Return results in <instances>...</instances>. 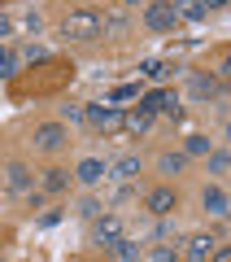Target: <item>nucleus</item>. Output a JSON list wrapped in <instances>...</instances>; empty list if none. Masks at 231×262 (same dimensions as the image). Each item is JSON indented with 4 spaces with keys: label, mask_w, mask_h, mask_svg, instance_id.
<instances>
[{
    "label": "nucleus",
    "mask_w": 231,
    "mask_h": 262,
    "mask_svg": "<svg viewBox=\"0 0 231 262\" xmlns=\"http://www.w3.org/2000/svg\"><path fill=\"white\" fill-rule=\"evenodd\" d=\"M5 175H9V188H13V192H31V170L22 166V162H9Z\"/></svg>",
    "instance_id": "nucleus-15"
},
{
    "label": "nucleus",
    "mask_w": 231,
    "mask_h": 262,
    "mask_svg": "<svg viewBox=\"0 0 231 262\" xmlns=\"http://www.w3.org/2000/svg\"><path fill=\"white\" fill-rule=\"evenodd\" d=\"M122 5H140V0H122Z\"/></svg>",
    "instance_id": "nucleus-31"
},
{
    "label": "nucleus",
    "mask_w": 231,
    "mask_h": 262,
    "mask_svg": "<svg viewBox=\"0 0 231 262\" xmlns=\"http://www.w3.org/2000/svg\"><path fill=\"white\" fill-rule=\"evenodd\" d=\"M210 170H214V175H227V170H231V153L214 149V153H210Z\"/></svg>",
    "instance_id": "nucleus-23"
},
{
    "label": "nucleus",
    "mask_w": 231,
    "mask_h": 262,
    "mask_svg": "<svg viewBox=\"0 0 231 262\" xmlns=\"http://www.w3.org/2000/svg\"><path fill=\"white\" fill-rule=\"evenodd\" d=\"M227 136H231V127H227Z\"/></svg>",
    "instance_id": "nucleus-32"
},
{
    "label": "nucleus",
    "mask_w": 231,
    "mask_h": 262,
    "mask_svg": "<svg viewBox=\"0 0 231 262\" xmlns=\"http://www.w3.org/2000/svg\"><path fill=\"white\" fill-rule=\"evenodd\" d=\"M153 258H157V262H175V249H170V245H161V249H153Z\"/></svg>",
    "instance_id": "nucleus-27"
},
{
    "label": "nucleus",
    "mask_w": 231,
    "mask_h": 262,
    "mask_svg": "<svg viewBox=\"0 0 231 262\" xmlns=\"http://www.w3.org/2000/svg\"><path fill=\"white\" fill-rule=\"evenodd\" d=\"M183 166H188V153H161V158H157V170H161V175H179Z\"/></svg>",
    "instance_id": "nucleus-17"
},
{
    "label": "nucleus",
    "mask_w": 231,
    "mask_h": 262,
    "mask_svg": "<svg viewBox=\"0 0 231 262\" xmlns=\"http://www.w3.org/2000/svg\"><path fill=\"white\" fill-rule=\"evenodd\" d=\"M183 153H188V158H210V136H188V140H183Z\"/></svg>",
    "instance_id": "nucleus-18"
},
{
    "label": "nucleus",
    "mask_w": 231,
    "mask_h": 262,
    "mask_svg": "<svg viewBox=\"0 0 231 262\" xmlns=\"http://www.w3.org/2000/svg\"><path fill=\"white\" fill-rule=\"evenodd\" d=\"M140 70H144L148 79H166V75H170V66H166V61H157V57H148V61H140Z\"/></svg>",
    "instance_id": "nucleus-21"
},
{
    "label": "nucleus",
    "mask_w": 231,
    "mask_h": 262,
    "mask_svg": "<svg viewBox=\"0 0 231 262\" xmlns=\"http://www.w3.org/2000/svg\"><path fill=\"white\" fill-rule=\"evenodd\" d=\"M61 35L79 39V44H92V39L105 35V13L101 9H70L61 18Z\"/></svg>",
    "instance_id": "nucleus-1"
},
{
    "label": "nucleus",
    "mask_w": 231,
    "mask_h": 262,
    "mask_svg": "<svg viewBox=\"0 0 231 262\" xmlns=\"http://www.w3.org/2000/svg\"><path fill=\"white\" fill-rule=\"evenodd\" d=\"M122 236V223L113 214H101L96 219V245H109V241H118Z\"/></svg>",
    "instance_id": "nucleus-13"
},
{
    "label": "nucleus",
    "mask_w": 231,
    "mask_h": 262,
    "mask_svg": "<svg viewBox=\"0 0 231 262\" xmlns=\"http://www.w3.org/2000/svg\"><path fill=\"white\" fill-rule=\"evenodd\" d=\"M135 96H140V88H135V83H118V88L109 92V101L118 105V101H135Z\"/></svg>",
    "instance_id": "nucleus-25"
},
{
    "label": "nucleus",
    "mask_w": 231,
    "mask_h": 262,
    "mask_svg": "<svg viewBox=\"0 0 231 262\" xmlns=\"http://www.w3.org/2000/svg\"><path fill=\"white\" fill-rule=\"evenodd\" d=\"M79 214H83V219H101V214H105V206L96 201V196H83V201H79Z\"/></svg>",
    "instance_id": "nucleus-24"
},
{
    "label": "nucleus",
    "mask_w": 231,
    "mask_h": 262,
    "mask_svg": "<svg viewBox=\"0 0 231 262\" xmlns=\"http://www.w3.org/2000/svg\"><path fill=\"white\" fill-rule=\"evenodd\" d=\"M205 5H210V9H218V5H231V0H205Z\"/></svg>",
    "instance_id": "nucleus-30"
},
{
    "label": "nucleus",
    "mask_w": 231,
    "mask_h": 262,
    "mask_svg": "<svg viewBox=\"0 0 231 262\" xmlns=\"http://www.w3.org/2000/svg\"><path fill=\"white\" fill-rule=\"evenodd\" d=\"M214 258H218V262H231V245H222V249H214Z\"/></svg>",
    "instance_id": "nucleus-29"
},
{
    "label": "nucleus",
    "mask_w": 231,
    "mask_h": 262,
    "mask_svg": "<svg viewBox=\"0 0 231 262\" xmlns=\"http://www.w3.org/2000/svg\"><path fill=\"white\" fill-rule=\"evenodd\" d=\"M0 75H5V79H18V53H13V48L0 57Z\"/></svg>",
    "instance_id": "nucleus-26"
},
{
    "label": "nucleus",
    "mask_w": 231,
    "mask_h": 262,
    "mask_svg": "<svg viewBox=\"0 0 231 262\" xmlns=\"http://www.w3.org/2000/svg\"><path fill=\"white\" fill-rule=\"evenodd\" d=\"M122 127H127L131 136H144V131L153 127V110H144V105H140V110H127L122 114Z\"/></svg>",
    "instance_id": "nucleus-11"
},
{
    "label": "nucleus",
    "mask_w": 231,
    "mask_h": 262,
    "mask_svg": "<svg viewBox=\"0 0 231 262\" xmlns=\"http://www.w3.org/2000/svg\"><path fill=\"white\" fill-rule=\"evenodd\" d=\"M218 75H222V79H231V53H222V57H218Z\"/></svg>",
    "instance_id": "nucleus-28"
},
{
    "label": "nucleus",
    "mask_w": 231,
    "mask_h": 262,
    "mask_svg": "<svg viewBox=\"0 0 231 262\" xmlns=\"http://www.w3.org/2000/svg\"><path fill=\"white\" fill-rule=\"evenodd\" d=\"M101 249L109 253V258H118V262H135L140 253H144V249H140L135 241H127V236H118V241H109V245H101Z\"/></svg>",
    "instance_id": "nucleus-9"
},
{
    "label": "nucleus",
    "mask_w": 231,
    "mask_h": 262,
    "mask_svg": "<svg viewBox=\"0 0 231 262\" xmlns=\"http://www.w3.org/2000/svg\"><path fill=\"white\" fill-rule=\"evenodd\" d=\"M135 175H140V158L135 153H127V158H118L109 166V179H118V184H127V179H135Z\"/></svg>",
    "instance_id": "nucleus-12"
},
{
    "label": "nucleus",
    "mask_w": 231,
    "mask_h": 262,
    "mask_svg": "<svg viewBox=\"0 0 231 262\" xmlns=\"http://www.w3.org/2000/svg\"><path fill=\"white\" fill-rule=\"evenodd\" d=\"M214 249H218V241H214V236H205V232H196V236H188V245H183V258L205 262V258H214Z\"/></svg>",
    "instance_id": "nucleus-7"
},
{
    "label": "nucleus",
    "mask_w": 231,
    "mask_h": 262,
    "mask_svg": "<svg viewBox=\"0 0 231 262\" xmlns=\"http://www.w3.org/2000/svg\"><path fill=\"white\" fill-rule=\"evenodd\" d=\"M44 188H48V192H65V188H70V170H65V166L44 170Z\"/></svg>",
    "instance_id": "nucleus-16"
},
{
    "label": "nucleus",
    "mask_w": 231,
    "mask_h": 262,
    "mask_svg": "<svg viewBox=\"0 0 231 262\" xmlns=\"http://www.w3.org/2000/svg\"><path fill=\"white\" fill-rule=\"evenodd\" d=\"M22 57H27L31 66H48V61H53V53H48L44 44H27V53H22Z\"/></svg>",
    "instance_id": "nucleus-20"
},
{
    "label": "nucleus",
    "mask_w": 231,
    "mask_h": 262,
    "mask_svg": "<svg viewBox=\"0 0 231 262\" xmlns=\"http://www.w3.org/2000/svg\"><path fill=\"white\" fill-rule=\"evenodd\" d=\"M65 140H70V136H65V122H39V127H35V144L44 153L65 149Z\"/></svg>",
    "instance_id": "nucleus-5"
},
{
    "label": "nucleus",
    "mask_w": 231,
    "mask_h": 262,
    "mask_svg": "<svg viewBox=\"0 0 231 262\" xmlns=\"http://www.w3.org/2000/svg\"><path fill=\"white\" fill-rule=\"evenodd\" d=\"M179 22H183V18L175 13V5H170V0H148V5H144V27H148V31H157V35H170Z\"/></svg>",
    "instance_id": "nucleus-2"
},
{
    "label": "nucleus",
    "mask_w": 231,
    "mask_h": 262,
    "mask_svg": "<svg viewBox=\"0 0 231 262\" xmlns=\"http://www.w3.org/2000/svg\"><path fill=\"white\" fill-rule=\"evenodd\" d=\"M192 92L196 96H218V79L214 75H192Z\"/></svg>",
    "instance_id": "nucleus-19"
},
{
    "label": "nucleus",
    "mask_w": 231,
    "mask_h": 262,
    "mask_svg": "<svg viewBox=\"0 0 231 262\" xmlns=\"http://www.w3.org/2000/svg\"><path fill=\"white\" fill-rule=\"evenodd\" d=\"M201 206H205V214H214V219L231 214V210H227V192H222V188H214V184L201 192Z\"/></svg>",
    "instance_id": "nucleus-10"
},
{
    "label": "nucleus",
    "mask_w": 231,
    "mask_h": 262,
    "mask_svg": "<svg viewBox=\"0 0 231 262\" xmlns=\"http://www.w3.org/2000/svg\"><path fill=\"white\" fill-rule=\"evenodd\" d=\"M61 122H87V105H61Z\"/></svg>",
    "instance_id": "nucleus-22"
},
{
    "label": "nucleus",
    "mask_w": 231,
    "mask_h": 262,
    "mask_svg": "<svg viewBox=\"0 0 231 262\" xmlns=\"http://www.w3.org/2000/svg\"><path fill=\"white\" fill-rule=\"evenodd\" d=\"M170 5H175V13H179L183 22H201V18H205V9H210L205 0H170Z\"/></svg>",
    "instance_id": "nucleus-14"
},
{
    "label": "nucleus",
    "mask_w": 231,
    "mask_h": 262,
    "mask_svg": "<svg viewBox=\"0 0 231 262\" xmlns=\"http://www.w3.org/2000/svg\"><path fill=\"white\" fill-rule=\"evenodd\" d=\"M105 175H109V166H105L101 158H83L79 166H74V179H79V184H87V188H92V184H101Z\"/></svg>",
    "instance_id": "nucleus-8"
},
{
    "label": "nucleus",
    "mask_w": 231,
    "mask_h": 262,
    "mask_svg": "<svg viewBox=\"0 0 231 262\" xmlns=\"http://www.w3.org/2000/svg\"><path fill=\"white\" fill-rule=\"evenodd\" d=\"M140 105H144V110H153V114H170V118H179V114H183V110H179V96L175 92H170V88H157V92H148V96H140Z\"/></svg>",
    "instance_id": "nucleus-6"
},
{
    "label": "nucleus",
    "mask_w": 231,
    "mask_h": 262,
    "mask_svg": "<svg viewBox=\"0 0 231 262\" xmlns=\"http://www.w3.org/2000/svg\"><path fill=\"white\" fill-rule=\"evenodd\" d=\"M144 210L148 214H157V219H170L179 210V192L170 184H157V188H148L144 192Z\"/></svg>",
    "instance_id": "nucleus-3"
},
{
    "label": "nucleus",
    "mask_w": 231,
    "mask_h": 262,
    "mask_svg": "<svg viewBox=\"0 0 231 262\" xmlns=\"http://www.w3.org/2000/svg\"><path fill=\"white\" fill-rule=\"evenodd\" d=\"M87 127H92V131H118V127H122V110H118L113 101L87 105Z\"/></svg>",
    "instance_id": "nucleus-4"
}]
</instances>
